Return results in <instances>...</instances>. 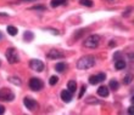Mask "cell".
Wrapping results in <instances>:
<instances>
[{
  "instance_id": "6da1fadb",
  "label": "cell",
  "mask_w": 134,
  "mask_h": 115,
  "mask_svg": "<svg viewBox=\"0 0 134 115\" xmlns=\"http://www.w3.org/2000/svg\"><path fill=\"white\" fill-rule=\"evenodd\" d=\"M94 64H95V57L92 56V55H87V56H83L82 58H79L77 63V68L84 70L94 67Z\"/></svg>"
},
{
  "instance_id": "7a4b0ae2",
  "label": "cell",
  "mask_w": 134,
  "mask_h": 115,
  "mask_svg": "<svg viewBox=\"0 0 134 115\" xmlns=\"http://www.w3.org/2000/svg\"><path fill=\"white\" fill-rule=\"evenodd\" d=\"M100 44V36L98 34L89 35L88 38L84 40V46L88 49H95L98 47V45Z\"/></svg>"
},
{
  "instance_id": "3957f363",
  "label": "cell",
  "mask_w": 134,
  "mask_h": 115,
  "mask_svg": "<svg viewBox=\"0 0 134 115\" xmlns=\"http://www.w3.org/2000/svg\"><path fill=\"white\" fill-rule=\"evenodd\" d=\"M15 99V94L10 88H1L0 90V101L3 102H11Z\"/></svg>"
},
{
  "instance_id": "277c9868",
  "label": "cell",
  "mask_w": 134,
  "mask_h": 115,
  "mask_svg": "<svg viewBox=\"0 0 134 115\" xmlns=\"http://www.w3.org/2000/svg\"><path fill=\"white\" fill-rule=\"evenodd\" d=\"M5 56H6L7 62L10 63V64H15V63L18 62L17 52H16V50L12 49V47H10V49L6 50V53H5Z\"/></svg>"
},
{
  "instance_id": "5b68a950",
  "label": "cell",
  "mask_w": 134,
  "mask_h": 115,
  "mask_svg": "<svg viewBox=\"0 0 134 115\" xmlns=\"http://www.w3.org/2000/svg\"><path fill=\"white\" fill-rule=\"evenodd\" d=\"M43 81L38 78H32L31 80H29V87H31V90L33 91H40L43 88Z\"/></svg>"
},
{
  "instance_id": "8992f818",
  "label": "cell",
  "mask_w": 134,
  "mask_h": 115,
  "mask_svg": "<svg viewBox=\"0 0 134 115\" xmlns=\"http://www.w3.org/2000/svg\"><path fill=\"white\" fill-rule=\"evenodd\" d=\"M29 67H31V69L32 70H35V72H43L44 70V63L40 61V59H32L31 62H29Z\"/></svg>"
},
{
  "instance_id": "52a82bcc",
  "label": "cell",
  "mask_w": 134,
  "mask_h": 115,
  "mask_svg": "<svg viewBox=\"0 0 134 115\" xmlns=\"http://www.w3.org/2000/svg\"><path fill=\"white\" fill-rule=\"evenodd\" d=\"M23 104H25L26 107H27V109H29L31 112H34V110L38 109V103L29 97H26L25 99H23Z\"/></svg>"
},
{
  "instance_id": "ba28073f",
  "label": "cell",
  "mask_w": 134,
  "mask_h": 115,
  "mask_svg": "<svg viewBox=\"0 0 134 115\" xmlns=\"http://www.w3.org/2000/svg\"><path fill=\"white\" fill-rule=\"evenodd\" d=\"M106 79V74L105 73H100L98 75H92V76L89 78V84L92 85H98L99 82L104 81Z\"/></svg>"
},
{
  "instance_id": "9c48e42d",
  "label": "cell",
  "mask_w": 134,
  "mask_h": 115,
  "mask_svg": "<svg viewBox=\"0 0 134 115\" xmlns=\"http://www.w3.org/2000/svg\"><path fill=\"white\" fill-rule=\"evenodd\" d=\"M65 57V53H62L61 51H57V50H51L48 53V58L50 59H61Z\"/></svg>"
},
{
  "instance_id": "30bf717a",
  "label": "cell",
  "mask_w": 134,
  "mask_h": 115,
  "mask_svg": "<svg viewBox=\"0 0 134 115\" xmlns=\"http://www.w3.org/2000/svg\"><path fill=\"white\" fill-rule=\"evenodd\" d=\"M61 99L66 103H70L71 99H72V92H70L68 90H64L61 92Z\"/></svg>"
},
{
  "instance_id": "8fae6325",
  "label": "cell",
  "mask_w": 134,
  "mask_h": 115,
  "mask_svg": "<svg viewBox=\"0 0 134 115\" xmlns=\"http://www.w3.org/2000/svg\"><path fill=\"white\" fill-rule=\"evenodd\" d=\"M98 94L101 96V97H107L109 96V88L106 86H100L98 88Z\"/></svg>"
},
{
  "instance_id": "7c38bea8",
  "label": "cell",
  "mask_w": 134,
  "mask_h": 115,
  "mask_svg": "<svg viewBox=\"0 0 134 115\" xmlns=\"http://www.w3.org/2000/svg\"><path fill=\"white\" fill-rule=\"evenodd\" d=\"M126 67V62L123 61V58H120V59H116V62H115V68L117 70H122Z\"/></svg>"
},
{
  "instance_id": "4fadbf2b",
  "label": "cell",
  "mask_w": 134,
  "mask_h": 115,
  "mask_svg": "<svg viewBox=\"0 0 134 115\" xmlns=\"http://www.w3.org/2000/svg\"><path fill=\"white\" fill-rule=\"evenodd\" d=\"M67 90L70 91V92H76V90H77V84H76V81L74 80H70L68 81V84H67Z\"/></svg>"
},
{
  "instance_id": "5bb4252c",
  "label": "cell",
  "mask_w": 134,
  "mask_h": 115,
  "mask_svg": "<svg viewBox=\"0 0 134 115\" xmlns=\"http://www.w3.org/2000/svg\"><path fill=\"white\" fill-rule=\"evenodd\" d=\"M55 69H56L59 73H62V72H65V70L67 69V66L64 62H59L55 64Z\"/></svg>"
},
{
  "instance_id": "9a60e30c",
  "label": "cell",
  "mask_w": 134,
  "mask_h": 115,
  "mask_svg": "<svg viewBox=\"0 0 134 115\" xmlns=\"http://www.w3.org/2000/svg\"><path fill=\"white\" fill-rule=\"evenodd\" d=\"M67 1L66 0H51V7H57V6H61V5H66Z\"/></svg>"
},
{
  "instance_id": "2e32d148",
  "label": "cell",
  "mask_w": 134,
  "mask_h": 115,
  "mask_svg": "<svg viewBox=\"0 0 134 115\" xmlns=\"http://www.w3.org/2000/svg\"><path fill=\"white\" fill-rule=\"evenodd\" d=\"M23 38H25L26 41H32L33 38H34V34H33L32 31H25V34H23Z\"/></svg>"
},
{
  "instance_id": "e0dca14e",
  "label": "cell",
  "mask_w": 134,
  "mask_h": 115,
  "mask_svg": "<svg viewBox=\"0 0 134 115\" xmlns=\"http://www.w3.org/2000/svg\"><path fill=\"white\" fill-rule=\"evenodd\" d=\"M7 33L10 35H12V36H15V35H17L18 30L16 27H14V25H9V27H7Z\"/></svg>"
},
{
  "instance_id": "ac0fdd59",
  "label": "cell",
  "mask_w": 134,
  "mask_h": 115,
  "mask_svg": "<svg viewBox=\"0 0 134 115\" xmlns=\"http://www.w3.org/2000/svg\"><path fill=\"white\" fill-rule=\"evenodd\" d=\"M110 88H111V90H118V87H120V84H118V81L117 80H111L110 81Z\"/></svg>"
},
{
  "instance_id": "d6986e66",
  "label": "cell",
  "mask_w": 134,
  "mask_h": 115,
  "mask_svg": "<svg viewBox=\"0 0 134 115\" xmlns=\"http://www.w3.org/2000/svg\"><path fill=\"white\" fill-rule=\"evenodd\" d=\"M81 5H83V6L92 7L93 5H94V3H93L92 0H81Z\"/></svg>"
},
{
  "instance_id": "ffe728a7",
  "label": "cell",
  "mask_w": 134,
  "mask_h": 115,
  "mask_svg": "<svg viewBox=\"0 0 134 115\" xmlns=\"http://www.w3.org/2000/svg\"><path fill=\"white\" fill-rule=\"evenodd\" d=\"M9 80H10V82H12V84H15V85H17V86H20V85L22 84L21 81H20V79H18V78H15V76H11Z\"/></svg>"
},
{
  "instance_id": "44dd1931",
  "label": "cell",
  "mask_w": 134,
  "mask_h": 115,
  "mask_svg": "<svg viewBox=\"0 0 134 115\" xmlns=\"http://www.w3.org/2000/svg\"><path fill=\"white\" fill-rule=\"evenodd\" d=\"M57 81H59V78H57L56 75H53V76L50 78L49 84L51 85V86H54V85H56V84H57Z\"/></svg>"
},
{
  "instance_id": "7402d4cb",
  "label": "cell",
  "mask_w": 134,
  "mask_h": 115,
  "mask_svg": "<svg viewBox=\"0 0 134 115\" xmlns=\"http://www.w3.org/2000/svg\"><path fill=\"white\" fill-rule=\"evenodd\" d=\"M85 90H87V86H84V85H83V86L81 87V91H79V94H78V97H79V98L83 97V94H84Z\"/></svg>"
},
{
  "instance_id": "603a6c76",
  "label": "cell",
  "mask_w": 134,
  "mask_h": 115,
  "mask_svg": "<svg viewBox=\"0 0 134 115\" xmlns=\"http://www.w3.org/2000/svg\"><path fill=\"white\" fill-rule=\"evenodd\" d=\"M31 10H35V11H38V10H40V11H45L46 9H45V6H32V7H31Z\"/></svg>"
},
{
  "instance_id": "cb8c5ba5",
  "label": "cell",
  "mask_w": 134,
  "mask_h": 115,
  "mask_svg": "<svg viewBox=\"0 0 134 115\" xmlns=\"http://www.w3.org/2000/svg\"><path fill=\"white\" fill-rule=\"evenodd\" d=\"M131 79H132L131 75H126V78H124L123 82H124L126 85H129V84H131Z\"/></svg>"
},
{
  "instance_id": "d4e9b609",
  "label": "cell",
  "mask_w": 134,
  "mask_h": 115,
  "mask_svg": "<svg viewBox=\"0 0 134 115\" xmlns=\"http://www.w3.org/2000/svg\"><path fill=\"white\" fill-rule=\"evenodd\" d=\"M128 113H129V114H134V107H133V105L128 108Z\"/></svg>"
},
{
  "instance_id": "484cf974",
  "label": "cell",
  "mask_w": 134,
  "mask_h": 115,
  "mask_svg": "<svg viewBox=\"0 0 134 115\" xmlns=\"http://www.w3.org/2000/svg\"><path fill=\"white\" fill-rule=\"evenodd\" d=\"M4 113H5V107L0 104V114H4Z\"/></svg>"
},
{
  "instance_id": "4316f807",
  "label": "cell",
  "mask_w": 134,
  "mask_h": 115,
  "mask_svg": "<svg viewBox=\"0 0 134 115\" xmlns=\"http://www.w3.org/2000/svg\"><path fill=\"white\" fill-rule=\"evenodd\" d=\"M26 1H35V0H18L17 4H21V3H26Z\"/></svg>"
},
{
  "instance_id": "83f0119b",
  "label": "cell",
  "mask_w": 134,
  "mask_h": 115,
  "mask_svg": "<svg viewBox=\"0 0 134 115\" xmlns=\"http://www.w3.org/2000/svg\"><path fill=\"white\" fill-rule=\"evenodd\" d=\"M131 10H132V7H128V10L126 11V12H124L123 16H128V15H129V11H131Z\"/></svg>"
},
{
  "instance_id": "f1b7e54d",
  "label": "cell",
  "mask_w": 134,
  "mask_h": 115,
  "mask_svg": "<svg viewBox=\"0 0 134 115\" xmlns=\"http://www.w3.org/2000/svg\"><path fill=\"white\" fill-rule=\"evenodd\" d=\"M109 46H110V47H113V46H116V42H115V41H111L109 44Z\"/></svg>"
},
{
  "instance_id": "f546056e",
  "label": "cell",
  "mask_w": 134,
  "mask_h": 115,
  "mask_svg": "<svg viewBox=\"0 0 134 115\" xmlns=\"http://www.w3.org/2000/svg\"><path fill=\"white\" fill-rule=\"evenodd\" d=\"M128 56H129V58H134V53H129Z\"/></svg>"
},
{
  "instance_id": "4dcf8cb0",
  "label": "cell",
  "mask_w": 134,
  "mask_h": 115,
  "mask_svg": "<svg viewBox=\"0 0 134 115\" xmlns=\"http://www.w3.org/2000/svg\"><path fill=\"white\" fill-rule=\"evenodd\" d=\"M131 101H132V103H133V104H134V96H133V97H132V99H131Z\"/></svg>"
},
{
  "instance_id": "1f68e13d",
  "label": "cell",
  "mask_w": 134,
  "mask_h": 115,
  "mask_svg": "<svg viewBox=\"0 0 134 115\" xmlns=\"http://www.w3.org/2000/svg\"><path fill=\"white\" fill-rule=\"evenodd\" d=\"M1 36H3V35H1V33H0V39H1Z\"/></svg>"
}]
</instances>
